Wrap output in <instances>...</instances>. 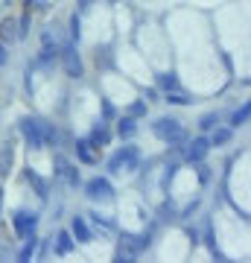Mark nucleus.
<instances>
[{"label": "nucleus", "mask_w": 251, "mask_h": 263, "mask_svg": "<svg viewBox=\"0 0 251 263\" xmlns=\"http://www.w3.org/2000/svg\"><path fill=\"white\" fill-rule=\"evenodd\" d=\"M32 249H35V240H32V237H29V243L24 246V249H21L18 260H29V257H32Z\"/></svg>", "instance_id": "18"}, {"label": "nucleus", "mask_w": 251, "mask_h": 263, "mask_svg": "<svg viewBox=\"0 0 251 263\" xmlns=\"http://www.w3.org/2000/svg\"><path fill=\"white\" fill-rule=\"evenodd\" d=\"M138 167V152L131 149V146H126V149H120L117 155H111V161H108V170L111 173H129V170Z\"/></svg>", "instance_id": "4"}, {"label": "nucleus", "mask_w": 251, "mask_h": 263, "mask_svg": "<svg viewBox=\"0 0 251 263\" xmlns=\"http://www.w3.org/2000/svg\"><path fill=\"white\" fill-rule=\"evenodd\" d=\"M56 249H59V254H67V252H70V237H67L65 231L59 234V246H56Z\"/></svg>", "instance_id": "16"}, {"label": "nucleus", "mask_w": 251, "mask_h": 263, "mask_svg": "<svg viewBox=\"0 0 251 263\" xmlns=\"http://www.w3.org/2000/svg\"><path fill=\"white\" fill-rule=\"evenodd\" d=\"M21 132H24V138L32 149H41L44 143H53L56 141V132L53 126L44 120H35V117H27V120H21Z\"/></svg>", "instance_id": "1"}, {"label": "nucleus", "mask_w": 251, "mask_h": 263, "mask_svg": "<svg viewBox=\"0 0 251 263\" xmlns=\"http://www.w3.org/2000/svg\"><path fill=\"white\" fill-rule=\"evenodd\" d=\"M76 149H79V158H82V161H88V164L93 161V152L88 149V141H79V143H76Z\"/></svg>", "instance_id": "15"}, {"label": "nucleus", "mask_w": 251, "mask_h": 263, "mask_svg": "<svg viewBox=\"0 0 251 263\" xmlns=\"http://www.w3.org/2000/svg\"><path fill=\"white\" fill-rule=\"evenodd\" d=\"M120 135H123V138H131V135H134V123H131V120H120Z\"/></svg>", "instance_id": "19"}, {"label": "nucleus", "mask_w": 251, "mask_h": 263, "mask_svg": "<svg viewBox=\"0 0 251 263\" xmlns=\"http://www.w3.org/2000/svg\"><path fill=\"white\" fill-rule=\"evenodd\" d=\"M32 226H35V216L32 214H27V211H18V214H15V231H18L21 237H29Z\"/></svg>", "instance_id": "9"}, {"label": "nucleus", "mask_w": 251, "mask_h": 263, "mask_svg": "<svg viewBox=\"0 0 251 263\" xmlns=\"http://www.w3.org/2000/svg\"><path fill=\"white\" fill-rule=\"evenodd\" d=\"M88 196H91L93 202H111L114 190H111V184H108L105 179H91L88 181Z\"/></svg>", "instance_id": "6"}, {"label": "nucleus", "mask_w": 251, "mask_h": 263, "mask_svg": "<svg viewBox=\"0 0 251 263\" xmlns=\"http://www.w3.org/2000/svg\"><path fill=\"white\" fill-rule=\"evenodd\" d=\"M24 3H32V0H24Z\"/></svg>", "instance_id": "25"}, {"label": "nucleus", "mask_w": 251, "mask_h": 263, "mask_svg": "<svg viewBox=\"0 0 251 263\" xmlns=\"http://www.w3.org/2000/svg\"><path fill=\"white\" fill-rule=\"evenodd\" d=\"M143 246H146V240H138L134 234H123L120 246H117V260H123V263L138 260L140 252H143Z\"/></svg>", "instance_id": "3"}, {"label": "nucleus", "mask_w": 251, "mask_h": 263, "mask_svg": "<svg viewBox=\"0 0 251 263\" xmlns=\"http://www.w3.org/2000/svg\"><path fill=\"white\" fill-rule=\"evenodd\" d=\"M210 152V141L207 138H193L184 146V158L187 161H205V155Z\"/></svg>", "instance_id": "7"}, {"label": "nucleus", "mask_w": 251, "mask_h": 263, "mask_svg": "<svg viewBox=\"0 0 251 263\" xmlns=\"http://www.w3.org/2000/svg\"><path fill=\"white\" fill-rule=\"evenodd\" d=\"M56 173L67 181V184H76V181H79V173H76V167H73L67 158H62V155L56 158Z\"/></svg>", "instance_id": "8"}, {"label": "nucleus", "mask_w": 251, "mask_h": 263, "mask_svg": "<svg viewBox=\"0 0 251 263\" xmlns=\"http://www.w3.org/2000/svg\"><path fill=\"white\" fill-rule=\"evenodd\" d=\"M161 85H164V88H172V85H178V79L169 73V76H164V79H161Z\"/></svg>", "instance_id": "22"}, {"label": "nucleus", "mask_w": 251, "mask_h": 263, "mask_svg": "<svg viewBox=\"0 0 251 263\" xmlns=\"http://www.w3.org/2000/svg\"><path fill=\"white\" fill-rule=\"evenodd\" d=\"M129 111L134 114V117H140V114H146V105H143V103H134V105L129 108Z\"/></svg>", "instance_id": "21"}, {"label": "nucleus", "mask_w": 251, "mask_h": 263, "mask_svg": "<svg viewBox=\"0 0 251 263\" xmlns=\"http://www.w3.org/2000/svg\"><path fill=\"white\" fill-rule=\"evenodd\" d=\"M62 65H65V73L73 76V79H79L82 76V62H79V53H76V47H70V44H62Z\"/></svg>", "instance_id": "5"}, {"label": "nucleus", "mask_w": 251, "mask_h": 263, "mask_svg": "<svg viewBox=\"0 0 251 263\" xmlns=\"http://www.w3.org/2000/svg\"><path fill=\"white\" fill-rule=\"evenodd\" d=\"M12 173V143H6L0 149V176H9Z\"/></svg>", "instance_id": "11"}, {"label": "nucleus", "mask_w": 251, "mask_h": 263, "mask_svg": "<svg viewBox=\"0 0 251 263\" xmlns=\"http://www.w3.org/2000/svg\"><path fill=\"white\" fill-rule=\"evenodd\" d=\"M70 231L76 234V240H79V243H88V240H91V231H88V226H85L79 216H73V226H70Z\"/></svg>", "instance_id": "12"}, {"label": "nucleus", "mask_w": 251, "mask_h": 263, "mask_svg": "<svg viewBox=\"0 0 251 263\" xmlns=\"http://www.w3.org/2000/svg\"><path fill=\"white\" fill-rule=\"evenodd\" d=\"M167 100H169V103H181V105H187V103H190V94H187V91H181L178 85H172V88H167Z\"/></svg>", "instance_id": "13"}, {"label": "nucleus", "mask_w": 251, "mask_h": 263, "mask_svg": "<svg viewBox=\"0 0 251 263\" xmlns=\"http://www.w3.org/2000/svg\"><path fill=\"white\" fill-rule=\"evenodd\" d=\"M155 135L167 143H181L187 138L184 129H181V123L176 117H161V120H155Z\"/></svg>", "instance_id": "2"}, {"label": "nucleus", "mask_w": 251, "mask_h": 263, "mask_svg": "<svg viewBox=\"0 0 251 263\" xmlns=\"http://www.w3.org/2000/svg\"><path fill=\"white\" fill-rule=\"evenodd\" d=\"M0 35L6 38V41H15V38L21 35V32H18V21L6 18V21H3V24H0Z\"/></svg>", "instance_id": "10"}, {"label": "nucleus", "mask_w": 251, "mask_h": 263, "mask_svg": "<svg viewBox=\"0 0 251 263\" xmlns=\"http://www.w3.org/2000/svg\"><path fill=\"white\" fill-rule=\"evenodd\" d=\"M216 120H219L216 114H205V117H202V129H214V126H216Z\"/></svg>", "instance_id": "20"}, {"label": "nucleus", "mask_w": 251, "mask_h": 263, "mask_svg": "<svg viewBox=\"0 0 251 263\" xmlns=\"http://www.w3.org/2000/svg\"><path fill=\"white\" fill-rule=\"evenodd\" d=\"M6 62V47H0V65Z\"/></svg>", "instance_id": "23"}, {"label": "nucleus", "mask_w": 251, "mask_h": 263, "mask_svg": "<svg viewBox=\"0 0 251 263\" xmlns=\"http://www.w3.org/2000/svg\"><path fill=\"white\" fill-rule=\"evenodd\" d=\"M91 3H93V0H79V6H82V9H88Z\"/></svg>", "instance_id": "24"}, {"label": "nucleus", "mask_w": 251, "mask_h": 263, "mask_svg": "<svg viewBox=\"0 0 251 263\" xmlns=\"http://www.w3.org/2000/svg\"><path fill=\"white\" fill-rule=\"evenodd\" d=\"M231 141V129H216L214 138H210V143H216V146H222V143Z\"/></svg>", "instance_id": "14"}, {"label": "nucleus", "mask_w": 251, "mask_h": 263, "mask_svg": "<svg viewBox=\"0 0 251 263\" xmlns=\"http://www.w3.org/2000/svg\"><path fill=\"white\" fill-rule=\"evenodd\" d=\"M248 111H251V105H242L240 111L234 114V126H240V123H245V120H248Z\"/></svg>", "instance_id": "17"}]
</instances>
